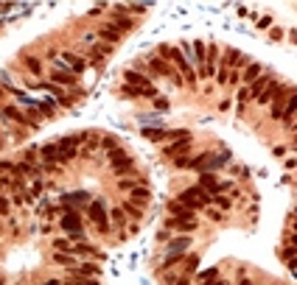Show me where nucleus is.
<instances>
[{"instance_id": "f257e3e1", "label": "nucleus", "mask_w": 297, "mask_h": 285, "mask_svg": "<svg viewBox=\"0 0 297 285\" xmlns=\"http://www.w3.org/2000/svg\"><path fill=\"white\" fill-rule=\"evenodd\" d=\"M157 56H160V59H165V62H174V67L180 70L182 79L188 81V84H196V79H199V76L194 73V67L188 65V59H185V53H182L180 48H174V45H160Z\"/></svg>"}, {"instance_id": "f03ea898", "label": "nucleus", "mask_w": 297, "mask_h": 285, "mask_svg": "<svg viewBox=\"0 0 297 285\" xmlns=\"http://www.w3.org/2000/svg\"><path fill=\"white\" fill-rule=\"evenodd\" d=\"M177 201L180 204H185L188 210H205L207 204H210V193H205V190L199 188V185H194V188H188V190H182L180 196H177Z\"/></svg>"}, {"instance_id": "7ed1b4c3", "label": "nucleus", "mask_w": 297, "mask_h": 285, "mask_svg": "<svg viewBox=\"0 0 297 285\" xmlns=\"http://www.w3.org/2000/svg\"><path fill=\"white\" fill-rule=\"evenodd\" d=\"M109 165L115 170L118 176L123 174H135V165H132V157H129L123 148H115V151H109Z\"/></svg>"}, {"instance_id": "20e7f679", "label": "nucleus", "mask_w": 297, "mask_h": 285, "mask_svg": "<svg viewBox=\"0 0 297 285\" xmlns=\"http://www.w3.org/2000/svg\"><path fill=\"white\" fill-rule=\"evenodd\" d=\"M87 212H90V221L98 226V232H107L109 230V212L107 207H104V201H90V207H87Z\"/></svg>"}, {"instance_id": "39448f33", "label": "nucleus", "mask_w": 297, "mask_h": 285, "mask_svg": "<svg viewBox=\"0 0 297 285\" xmlns=\"http://www.w3.org/2000/svg\"><path fill=\"white\" fill-rule=\"evenodd\" d=\"M199 188L205 190V193H210V196H219L222 190H227V185H222L216 176L210 174V170H205V174L199 176Z\"/></svg>"}, {"instance_id": "423d86ee", "label": "nucleus", "mask_w": 297, "mask_h": 285, "mask_svg": "<svg viewBox=\"0 0 297 285\" xmlns=\"http://www.w3.org/2000/svg\"><path fill=\"white\" fill-rule=\"evenodd\" d=\"M283 87H286V84H280L278 79H272V81H269V87H267V90H264L258 98H255V101L261 103V106H267V103H275V101H278V95H280V90H283Z\"/></svg>"}, {"instance_id": "0eeeda50", "label": "nucleus", "mask_w": 297, "mask_h": 285, "mask_svg": "<svg viewBox=\"0 0 297 285\" xmlns=\"http://www.w3.org/2000/svg\"><path fill=\"white\" fill-rule=\"evenodd\" d=\"M39 159H45V162H65V154H62V148H59V143H48V146H43L39 148Z\"/></svg>"}, {"instance_id": "6e6552de", "label": "nucleus", "mask_w": 297, "mask_h": 285, "mask_svg": "<svg viewBox=\"0 0 297 285\" xmlns=\"http://www.w3.org/2000/svg\"><path fill=\"white\" fill-rule=\"evenodd\" d=\"M39 174H43V165L39 162H25V159L14 162V176L17 179H23V176H39Z\"/></svg>"}, {"instance_id": "1a4fd4ad", "label": "nucleus", "mask_w": 297, "mask_h": 285, "mask_svg": "<svg viewBox=\"0 0 297 285\" xmlns=\"http://www.w3.org/2000/svg\"><path fill=\"white\" fill-rule=\"evenodd\" d=\"M123 81H126L129 87H138V90L152 87V79H149L146 73H140V70H126V73H123Z\"/></svg>"}, {"instance_id": "9d476101", "label": "nucleus", "mask_w": 297, "mask_h": 285, "mask_svg": "<svg viewBox=\"0 0 297 285\" xmlns=\"http://www.w3.org/2000/svg\"><path fill=\"white\" fill-rule=\"evenodd\" d=\"M62 226H65L67 232H73V235H76V241H84V232H81V218L76 215V212H67L65 218H62Z\"/></svg>"}, {"instance_id": "9b49d317", "label": "nucleus", "mask_w": 297, "mask_h": 285, "mask_svg": "<svg viewBox=\"0 0 297 285\" xmlns=\"http://www.w3.org/2000/svg\"><path fill=\"white\" fill-rule=\"evenodd\" d=\"M264 76V67L258 65V62H252V65H247L244 67V73H241V87H249V84H255V81Z\"/></svg>"}, {"instance_id": "f8f14e48", "label": "nucleus", "mask_w": 297, "mask_h": 285, "mask_svg": "<svg viewBox=\"0 0 297 285\" xmlns=\"http://www.w3.org/2000/svg\"><path fill=\"white\" fill-rule=\"evenodd\" d=\"M121 31L115 28L112 23H104L101 28H98V39H107V45H115V42H121Z\"/></svg>"}, {"instance_id": "ddd939ff", "label": "nucleus", "mask_w": 297, "mask_h": 285, "mask_svg": "<svg viewBox=\"0 0 297 285\" xmlns=\"http://www.w3.org/2000/svg\"><path fill=\"white\" fill-rule=\"evenodd\" d=\"M112 25H115L118 31H129L132 28V20H129V9H123V6H115V20H112Z\"/></svg>"}, {"instance_id": "4468645a", "label": "nucleus", "mask_w": 297, "mask_h": 285, "mask_svg": "<svg viewBox=\"0 0 297 285\" xmlns=\"http://www.w3.org/2000/svg\"><path fill=\"white\" fill-rule=\"evenodd\" d=\"M62 59L70 65V73L76 76V73H84L87 70V59L84 56H76V53H62Z\"/></svg>"}, {"instance_id": "2eb2a0df", "label": "nucleus", "mask_w": 297, "mask_h": 285, "mask_svg": "<svg viewBox=\"0 0 297 285\" xmlns=\"http://www.w3.org/2000/svg\"><path fill=\"white\" fill-rule=\"evenodd\" d=\"M241 65H244V56L236 48H227L222 53V67H241Z\"/></svg>"}, {"instance_id": "dca6fc26", "label": "nucleus", "mask_w": 297, "mask_h": 285, "mask_svg": "<svg viewBox=\"0 0 297 285\" xmlns=\"http://www.w3.org/2000/svg\"><path fill=\"white\" fill-rule=\"evenodd\" d=\"M168 212L174 215V218L194 221V210H188V207H185V204H180V201H171V204H168Z\"/></svg>"}, {"instance_id": "f3484780", "label": "nucleus", "mask_w": 297, "mask_h": 285, "mask_svg": "<svg viewBox=\"0 0 297 285\" xmlns=\"http://www.w3.org/2000/svg\"><path fill=\"white\" fill-rule=\"evenodd\" d=\"M149 199H152V190L143 188V185H140V188H135L132 193H129V201H132V204H138V207H143Z\"/></svg>"}, {"instance_id": "a211bd4d", "label": "nucleus", "mask_w": 297, "mask_h": 285, "mask_svg": "<svg viewBox=\"0 0 297 285\" xmlns=\"http://www.w3.org/2000/svg\"><path fill=\"white\" fill-rule=\"evenodd\" d=\"M165 226H168V230H180V232H191V230H196V221H185V218H174V215H171V218L165 221Z\"/></svg>"}, {"instance_id": "6ab92c4d", "label": "nucleus", "mask_w": 297, "mask_h": 285, "mask_svg": "<svg viewBox=\"0 0 297 285\" xmlns=\"http://www.w3.org/2000/svg\"><path fill=\"white\" fill-rule=\"evenodd\" d=\"M294 115H297V92H291V98L283 103V118H280V121H283V123H289Z\"/></svg>"}, {"instance_id": "aec40b11", "label": "nucleus", "mask_w": 297, "mask_h": 285, "mask_svg": "<svg viewBox=\"0 0 297 285\" xmlns=\"http://www.w3.org/2000/svg\"><path fill=\"white\" fill-rule=\"evenodd\" d=\"M51 84H65V87H70V84H76V76L67 73V70H56V73L51 76Z\"/></svg>"}, {"instance_id": "412c9836", "label": "nucleus", "mask_w": 297, "mask_h": 285, "mask_svg": "<svg viewBox=\"0 0 297 285\" xmlns=\"http://www.w3.org/2000/svg\"><path fill=\"white\" fill-rule=\"evenodd\" d=\"M54 263H59V266H65V268H76V266H79L70 252H54Z\"/></svg>"}, {"instance_id": "4be33fe9", "label": "nucleus", "mask_w": 297, "mask_h": 285, "mask_svg": "<svg viewBox=\"0 0 297 285\" xmlns=\"http://www.w3.org/2000/svg\"><path fill=\"white\" fill-rule=\"evenodd\" d=\"M191 148V140H177V143H171L165 151H168V157H180L182 151H188Z\"/></svg>"}, {"instance_id": "5701e85b", "label": "nucleus", "mask_w": 297, "mask_h": 285, "mask_svg": "<svg viewBox=\"0 0 297 285\" xmlns=\"http://www.w3.org/2000/svg\"><path fill=\"white\" fill-rule=\"evenodd\" d=\"M3 115L12 118V121H17V123H23V126H34V123H31L28 118H25L23 112H20V109H14V106H6V109H3Z\"/></svg>"}, {"instance_id": "b1692460", "label": "nucleus", "mask_w": 297, "mask_h": 285, "mask_svg": "<svg viewBox=\"0 0 297 285\" xmlns=\"http://www.w3.org/2000/svg\"><path fill=\"white\" fill-rule=\"evenodd\" d=\"M62 285H101L96 277H79V274H73V277H67Z\"/></svg>"}, {"instance_id": "393cba45", "label": "nucleus", "mask_w": 297, "mask_h": 285, "mask_svg": "<svg viewBox=\"0 0 297 285\" xmlns=\"http://www.w3.org/2000/svg\"><path fill=\"white\" fill-rule=\"evenodd\" d=\"M73 255H90V257H101V252H98L96 246H90V243L81 241L79 246H73Z\"/></svg>"}, {"instance_id": "a878e982", "label": "nucleus", "mask_w": 297, "mask_h": 285, "mask_svg": "<svg viewBox=\"0 0 297 285\" xmlns=\"http://www.w3.org/2000/svg\"><path fill=\"white\" fill-rule=\"evenodd\" d=\"M188 238H177V241H171L168 243V255H182V252H185V249H188Z\"/></svg>"}, {"instance_id": "bb28decb", "label": "nucleus", "mask_w": 297, "mask_h": 285, "mask_svg": "<svg viewBox=\"0 0 297 285\" xmlns=\"http://www.w3.org/2000/svg\"><path fill=\"white\" fill-rule=\"evenodd\" d=\"M65 204L70 207V204H90V199H87V193L81 190V193H67L65 196Z\"/></svg>"}, {"instance_id": "cd10ccee", "label": "nucleus", "mask_w": 297, "mask_h": 285, "mask_svg": "<svg viewBox=\"0 0 297 285\" xmlns=\"http://www.w3.org/2000/svg\"><path fill=\"white\" fill-rule=\"evenodd\" d=\"M165 137L168 140H191V132L188 129H171V132H165Z\"/></svg>"}, {"instance_id": "c85d7f7f", "label": "nucleus", "mask_w": 297, "mask_h": 285, "mask_svg": "<svg viewBox=\"0 0 297 285\" xmlns=\"http://www.w3.org/2000/svg\"><path fill=\"white\" fill-rule=\"evenodd\" d=\"M140 134H143L146 140H163V137H165V132H163V129H149V126H146Z\"/></svg>"}, {"instance_id": "c756f323", "label": "nucleus", "mask_w": 297, "mask_h": 285, "mask_svg": "<svg viewBox=\"0 0 297 285\" xmlns=\"http://www.w3.org/2000/svg\"><path fill=\"white\" fill-rule=\"evenodd\" d=\"M123 212H126V215H132V218H140V215H143V207H138V204H132V201H126V204H123Z\"/></svg>"}, {"instance_id": "7c9ffc66", "label": "nucleus", "mask_w": 297, "mask_h": 285, "mask_svg": "<svg viewBox=\"0 0 297 285\" xmlns=\"http://www.w3.org/2000/svg\"><path fill=\"white\" fill-rule=\"evenodd\" d=\"M118 188H121V190H129V193H132L135 188H140V182H135V179H126V176H121V182H118Z\"/></svg>"}, {"instance_id": "2f4dec72", "label": "nucleus", "mask_w": 297, "mask_h": 285, "mask_svg": "<svg viewBox=\"0 0 297 285\" xmlns=\"http://www.w3.org/2000/svg\"><path fill=\"white\" fill-rule=\"evenodd\" d=\"M25 67H28L31 73H36V76H39V70H43V65H39V59H34V56H28V59H25Z\"/></svg>"}, {"instance_id": "473e14b6", "label": "nucleus", "mask_w": 297, "mask_h": 285, "mask_svg": "<svg viewBox=\"0 0 297 285\" xmlns=\"http://www.w3.org/2000/svg\"><path fill=\"white\" fill-rule=\"evenodd\" d=\"M54 252H70V255H73V246L62 238V241H54Z\"/></svg>"}, {"instance_id": "72a5a7b5", "label": "nucleus", "mask_w": 297, "mask_h": 285, "mask_svg": "<svg viewBox=\"0 0 297 285\" xmlns=\"http://www.w3.org/2000/svg\"><path fill=\"white\" fill-rule=\"evenodd\" d=\"M249 98H252V95H249V87H241V90H238V109H241Z\"/></svg>"}, {"instance_id": "f704fd0d", "label": "nucleus", "mask_w": 297, "mask_h": 285, "mask_svg": "<svg viewBox=\"0 0 297 285\" xmlns=\"http://www.w3.org/2000/svg\"><path fill=\"white\" fill-rule=\"evenodd\" d=\"M112 218H115V224H126V212H123V207H115V210H112Z\"/></svg>"}, {"instance_id": "c9c22d12", "label": "nucleus", "mask_w": 297, "mask_h": 285, "mask_svg": "<svg viewBox=\"0 0 297 285\" xmlns=\"http://www.w3.org/2000/svg\"><path fill=\"white\" fill-rule=\"evenodd\" d=\"M210 201H216L219 210H227V207H230V199H227V196H210Z\"/></svg>"}, {"instance_id": "e433bc0d", "label": "nucleus", "mask_w": 297, "mask_h": 285, "mask_svg": "<svg viewBox=\"0 0 297 285\" xmlns=\"http://www.w3.org/2000/svg\"><path fill=\"white\" fill-rule=\"evenodd\" d=\"M196 268H199V257H185V271H196Z\"/></svg>"}, {"instance_id": "4c0bfd02", "label": "nucleus", "mask_w": 297, "mask_h": 285, "mask_svg": "<svg viewBox=\"0 0 297 285\" xmlns=\"http://www.w3.org/2000/svg\"><path fill=\"white\" fill-rule=\"evenodd\" d=\"M39 159V148H25V162H36Z\"/></svg>"}, {"instance_id": "58836bf2", "label": "nucleus", "mask_w": 297, "mask_h": 285, "mask_svg": "<svg viewBox=\"0 0 297 285\" xmlns=\"http://www.w3.org/2000/svg\"><path fill=\"white\" fill-rule=\"evenodd\" d=\"M101 148H109V151H115V148H118L115 137H104V140H101Z\"/></svg>"}, {"instance_id": "ea45409f", "label": "nucleus", "mask_w": 297, "mask_h": 285, "mask_svg": "<svg viewBox=\"0 0 297 285\" xmlns=\"http://www.w3.org/2000/svg\"><path fill=\"white\" fill-rule=\"evenodd\" d=\"M39 193H43V182H39V179H36V182H34V185H31V190H28V196H31V199H34V196H39Z\"/></svg>"}, {"instance_id": "a19ab883", "label": "nucleus", "mask_w": 297, "mask_h": 285, "mask_svg": "<svg viewBox=\"0 0 297 285\" xmlns=\"http://www.w3.org/2000/svg\"><path fill=\"white\" fill-rule=\"evenodd\" d=\"M9 207H12V201H9L6 196H0V215H6V212H9Z\"/></svg>"}, {"instance_id": "79ce46f5", "label": "nucleus", "mask_w": 297, "mask_h": 285, "mask_svg": "<svg viewBox=\"0 0 297 285\" xmlns=\"http://www.w3.org/2000/svg\"><path fill=\"white\" fill-rule=\"evenodd\" d=\"M227 79H230V76H227V70L222 67V70L216 73V81H219V84H227Z\"/></svg>"}, {"instance_id": "37998d69", "label": "nucleus", "mask_w": 297, "mask_h": 285, "mask_svg": "<svg viewBox=\"0 0 297 285\" xmlns=\"http://www.w3.org/2000/svg\"><path fill=\"white\" fill-rule=\"evenodd\" d=\"M255 23H258V28H269V25H272V17H258Z\"/></svg>"}, {"instance_id": "c03bdc74", "label": "nucleus", "mask_w": 297, "mask_h": 285, "mask_svg": "<svg viewBox=\"0 0 297 285\" xmlns=\"http://www.w3.org/2000/svg\"><path fill=\"white\" fill-rule=\"evenodd\" d=\"M227 81H230V84H236V87H238V81H241V73H230V79H227Z\"/></svg>"}, {"instance_id": "a18cd8bd", "label": "nucleus", "mask_w": 297, "mask_h": 285, "mask_svg": "<svg viewBox=\"0 0 297 285\" xmlns=\"http://www.w3.org/2000/svg\"><path fill=\"white\" fill-rule=\"evenodd\" d=\"M207 215H210L213 221H219V218H222V210H207Z\"/></svg>"}, {"instance_id": "49530a36", "label": "nucleus", "mask_w": 297, "mask_h": 285, "mask_svg": "<svg viewBox=\"0 0 297 285\" xmlns=\"http://www.w3.org/2000/svg\"><path fill=\"white\" fill-rule=\"evenodd\" d=\"M216 274H219V271H216V268H207V271H205V274H202V277H205V279H213V277H216Z\"/></svg>"}, {"instance_id": "de8ad7c7", "label": "nucleus", "mask_w": 297, "mask_h": 285, "mask_svg": "<svg viewBox=\"0 0 297 285\" xmlns=\"http://www.w3.org/2000/svg\"><path fill=\"white\" fill-rule=\"evenodd\" d=\"M157 109H168V101H165V98H157Z\"/></svg>"}, {"instance_id": "09e8293b", "label": "nucleus", "mask_w": 297, "mask_h": 285, "mask_svg": "<svg viewBox=\"0 0 297 285\" xmlns=\"http://www.w3.org/2000/svg\"><path fill=\"white\" fill-rule=\"evenodd\" d=\"M84 42L87 45H96V34H84Z\"/></svg>"}, {"instance_id": "8fccbe9b", "label": "nucleus", "mask_w": 297, "mask_h": 285, "mask_svg": "<svg viewBox=\"0 0 297 285\" xmlns=\"http://www.w3.org/2000/svg\"><path fill=\"white\" fill-rule=\"evenodd\" d=\"M289 246H291V249H297V232H294V235L289 238Z\"/></svg>"}, {"instance_id": "3c124183", "label": "nucleus", "mask_w": 297, "mask_h": 285, "mask_svg": "<svg viewBox=\"0 0 297 285\" xmlns=\"http://www.w3.org/2000/svg\"><path fill=\"white\" fill-rule=\"evenodd\" d=\"M43 285H62V282H59V279H45Z\"/></svg>"}, {"instance_id": "603ef678", "label": "nucleus", "mask_w": 297, "mask_h": 285, "mask_svg": "<svg viewBox=\"0 0 297 285\" xmlns=\"http://www.w3.org/2000/svg\"><path fill=\"white\" fill-rule=\"evenodd\" d=\"M3 188H9V179H3V176H0V190Z\"/></svg>"}, {"instance_id": "864d4df0", "label": "nucleus", "mask_w": 297, "mask_h": 285, "mask_svg": "<svg viewBox=\"0 0 297 285\" xmlns=\"http://www.w3.org/2000/svg\"><path fill=\"white\" fill-rule=\"evenodd\" d=\"M238 285H252V282H249V279H241V282H238Z\"/></svg>"}, {"instance_id": "5fc2aeb1", "label": "nucleus", "mask_w": 297, "mask_h": 285, "mask_svg": "<svg viewBox=\"0 0 297 285\" xmlns=\"http://www.w3.org/2000/svg\"><path fill=\"white\" fill-rule=\"evenodd\" d=\"M294 132H297V123H294Z\"/></svg>"}, {"instance_id": "6e6d98bb", "label": "nucleus", "mask_w": 297, "mask_h": 285, "mask_svg": "<svg viewBox=\"0 0 297 285\" xmlns=\"http://www.w3.org/2000/svg\"><path fill=\"white\" fill-rule=\"evenodd\" d=\"M294 226H297V218H294Z\"/></svg>"}, {"instance_id": "4d7b16f0", "label": "nucleus", "mask_w": 297, "mask_h": 285, "mask_svg": "<svg viewBox=\"0 0 297 285\" xmlns=\"http://www.w3.org/2000/svg\"><path fill=\"white\" fill-rule=\"evenodd\" d=\"M0 121H3V115H0Z\"/></svg>"}]
</instances>
